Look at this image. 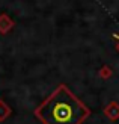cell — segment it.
Returning a JSON list of instances; mask_svg holds the SVG:
<instances>
[{"mask_svg": "<svg viewBox=\"0 0 119 124\" xmlns=\"http://www.w3.org/2000/svg\"><path fill=\"white\" fill-rule=\"evenodd\" d=\"M9 115H11V108H9L3 100H0V121L6 120Z\"/></svg>", "mask_w": 119, "mask_h": 124, "instance_id": "obj_4", "label": "cell"}, {"mask_svg": "<svg viewBox=\"0 0 119 124\" xmlns=\"http://www.w3.org/2000/svg\"><path fill=\"white\" fill-rule=\"evenodd\" d=\"M112 36H113V39L116 41V50L119 52V33H113Z\"/></svg>", "mask_w": 119, "mask_h": 124, "instance_id": "obj_6", "label": "cell"}, {"mask_svg": "<svg viewBox=\"0 0 119 124\" xmlns=\"http://www.w3.org/2000/svg\"><path fill=\"white\" fill-rule=\"evenodd\" d=\"M112 74H113V71H112V68L109 65H104V67H101V70H99V77L101 79H110Z\"/></svg>", "mask_w": 119, "mask_h": 124, "instance_id": "obj_5", "label": "cell"}, {"mask_svg": "<svg viewBox=\"0 0 119 124\" xmlns=\"http://www.w3.org/2000/svg\"><path fill=\"white\" fill-rule=\"evenodd\" d=\"M12 27H14V21H12V18L9 15H6V14L0 15V33H8Z\"/></svg>", "mask_w": 119, "mask_h": 124, "instance_id": "obj_3", "label": "cell"}, {"mask_svg": "<svg viewBox=\"0 0 119 124\" xmlns=\"http://www.w3.org/2000/svg\"><path fill=\"white\" fill-rule=\"evenodd\" d=\"M89 115L91 109L63 83L35 109V116L42 124H83Z\"/></svg>", "mask_w": 119, "mask_h": 124, "instance_id": "obj_1", "label": "cell"}, {"mask_svg": "<svg viewBox=\"0 0 119 124\" xmlns=\"http://www.w3.org/2000/svg\"><path fill=\"white\" fill-rule=\"evenodd\" d=\"M103 112H104V115H105L107 120L118 121L119 120V103L118 101H110L109 104H105Z\"/></svg>", "mask_w": 119, "mask_h": 124, "instance_id": "obj_2", "label": "cell"}]
</instances>
